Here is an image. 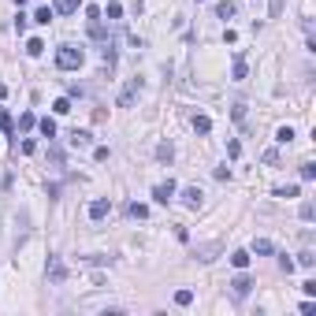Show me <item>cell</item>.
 <instances>
[{"label": "cell", "mask_w": 316, "mask_h": 316, "mask_svg": "<svg viewBox=\"0 0 316 316\" xmlns=\"http://www.w3.org/2000/svg\"><path fill=\"white\" fill-rule=\"evenodd\" d=\"M86 63V52L75 49V45H60L56 49V67L60 71H78V67Z\"/></svg>", "instance_id": "1"}, {"label": "cell", "mask_w": 316, "mask_h": 316, "mask_svg": "<svg viewBox=\"0 0 316 316\" xmlns=\"http://www.w3.org/2000/svg\"><path fill=\"white\" fill-rule=\"evenodd\" d=\"M175 190H179V186H175V179H167V183L153 186V201H160V205H167V201L175 197Z\"/></svg>", "instance_id": "2"}, {"label": "cell", "mask_w": 316, "mask_h": 316, "mask_svg": "<svg viewBox=\"0 0 316 316\" xmlns=\"http://www.w3.org/2000/svg\"><path fill=\"white\" fill-rule=\"evenodd\" d=\"M45 275H49V283H63L67 279V268L60 257H49V268H45Z\"/></svg>", "instance_id": "3"}, {"label": "cell", "mask_w": 316, "mask_h": 316, "mask_svg": "<svg viewBox=\"0 0 316 316\" xmlns=\"http://www.w3.org/2000/svg\"><path fill=\"white\" fill-rule=\"evenodd\" d=\"M250 290H253L250 275H234V279H231V294H234V298H250Z\"/></svg>", "instance_id": "4"}, {"label": "cell", "mask_w": 316, "mask_h": 316, "mask_svg": "<svg viewBox=\"0 0 316 316\" xmlns=\"http://www.w3.org/2000/svg\"><path fill=\"white\" fill-rule=\"evenodd\" d=\"M138 93H142V82H138V78H134V82L126 86L123 93H119V108H130V104H134V97H138Z\"/></svg>", "instance_id": "5"}, {"label": "cell", "mask_w": 316, "mask_h": 316, "mask_svg": "<svg viewBox=\"0 0 316 316\" xmlns=\"http://www.w3.org/2000/svg\"><path fill=\"white\" fill-rule=\"evenodd\" d=\"M201 201H205V193H201L197 186H186L183 190V205L186 208H201Z\"/></svg>", "instance_id": "6"}, {"label": "cell", "mask_w": 316, "mask_h": 316, "mask_svg": "<svg viewBox=\"0 0 316 316\" xmlns=\"http://www.w3.org/2000/svg\"><path fill=\"white\" fill-rule=\"evenodd\" d=\"M78 8H82V0H56V4H52L56 15H75Z\"/></svg>", "instance_id": "7"}, {"label": "cell", "mask_w": 316, "mask_h": 316, "mask_svg": "<svg viewBox=\"0 0 316 316\" xmlns=\"http://www.w3.org/2000/svg\"><path fill=\"white\" fill-rule=\"evenodd\" d=\"M250 260H253L250 250H234V253H231V264L238 268V272H246V268H250Z\"/></svg>", "instance_id": "8"}, {"label": "cell", "mask_w": 316, "mask_h": 316, "mask_svg": "<svg viewBox=\"0 0 316 316\" xmlns=\"http://www.w3.org/2000/svg\"><path fill=\"white\" fill-rule=\"evenodd\" d=\"M108 201H104V197H97V201H93V205H90V220H104V216H108Z\"/></svg>", "instance_id": "9"}, {"label": "cell", "mask_w": 316, "mask_h": 316, "mask_svg": "<svg viewBox=\"0 0 316 316\" xmlns=\"http://www.w3.org/2000/svg\"><path fill=\"white\" fill-rule=\"evenodd\" d=\"M30 19H33V23H37V26H49L52 19H56V11H52L49 4H45V8H37V11H33V15H30Z\"/></svg>", "instance_id": "10"}, {"label": "cell", "mask_w": 316, "mask_h": 316, "mask_svg": "<svg viewBox=\"0 0 316 316\" xmlns=\"http://www.w3.org/2000/svg\"><path fill=\"white\" fill-rule=\"evenodd\" d=\"M90 142H93V134H90V130H71V145H75V149H86Z\"/></svg>", "instance_id": "11"}, {"label": "cell", "mask_w": 316, "mask_h": 316, "mask_svg": "<svg viewBox=\"0 0 316 316\" xmlns=\"http://www.w3.org/2000/svg\"><path fill=\"white\" fill-rule=\"evenodd\" d=\"M253 253H257V257H272V253H275V246H272L268 238H257V242H253Z\"/></svg>", "instance_id": "12"}, {"label": "cell", "mask_w": 316, "mask_h": 316, "mask_svg": "<svg viewBox=\"0 0 316 316\" xmlns=\"http://www.w3.org/2000/svg\"><path fill=\"white\" fill-rule=\"evenodd\" d=\"M0 130L8 134V138H15V123H11V116H8V108H0Z\"/></svg>", "instance_id": "13"}, {"label": "cell", "mask_w": 316, "mask_h": 316, "mask_svg": "<svg viewBox=\"0 0 316 316\" xmlns=\"http://www.w3.org/2000/svg\"><path fill=\"white\" fill-rule=\"evenodd\" d=\"M275 142H279V145H290L294 142V126H279V130H275Z\"/></svg>", "instance_id": "14"}, {"label": "cell", "mask_w": 316, "mask_h": 316, "mask_svg": "<svg viewBox=\"0 0 316 316\" xmlns=\"http://www.w3.org/2000/svg\"><path fill=\"white\" fill-rule=\"evenodd\" d=\"M231 75H234V82H242V78H246V56H234V67H231Z\"/></svg>", "instance_id": "15"}, {"label": "cell", "mask_w": 316, "mask_h": 316, "mask_svg": "<svg viewBox=\"0 0 316 316\" xmlns=\"http://www.w3.org/2000/svg\"><path fill=\"white\" fill-rule=\"evenodd\" d=\"M193 130H197V134H208V130H212V119H208V116H193Z\"/></svg>", "instance_id": "16"}, {"label": "cell", "mask_w": 316, "mask_h": 316, "mask_svg": "<svg viewBox=\"0 0 316 316\" xmlns=\"http://www.w3.org/2000/svg\"><path fill=\"white\" fill-rule=\"evenodd\" d=\"M126 212H130L134 220H145V216H149V208H145V205H138V201H130V205H126Z\"/></svg>", "instance_id": "17"}, {"label": "cell", "mask_w": 316, "mask_h": 316, "mask_svg": "<svg viewBox=\"0 0 316 316\" xmlns=\"http://www.w3.org/2000/svg\"><path fill=\"white\" fill-rule=\"evenodd\" d=\"M26 52H30V56H41V52H45V41H41V37H30V41H26Z\"/></svg>", "instance_id": "18"}, {"label": "cell", "mask_w": 316, "mask_h": 316, "mask_svg": "<svg viewBox=\"0 0 316 316\" xmlns=\"http://www.w3.org/2000/svg\"><path fill=\"white\" fill-rule=\"evenodd\" d=\"M216 15L220 19H231L234 15V4H231V0H220V4H216Z\"/></svg>", "instance_id": "19"}, {"label": "cell", "mask_w": 316, "mask_h": 316, "mask_svg": "<svg viewBox=\"0 0 316 316\" xmlns=\"http://www.w3.org/2000/svg\"><path fill=\"white\" fill-rule=\"evenodd\" d=\"M37 126H41V134H45V138H56V119H49V116H45Z\"/></svg>", "instance_id": "20"}, {"label": "cell", "mask_w": 316, "mask_h": 316, "mask_svg": "<svg viewBox=\"0 0 316 316\" xmlns=\"http://www.w3.org/2000/svg\"><path fill=\"white\" fill-rule=\"evenodd\" d=\"M52 112H56V116H67V112H71V97H60L56 104H52Z\"/></svg>", "instance_id": "21"}, {"label": "cell", "mask_w": 316, "mask_h": 316, "mask_svg": "<svg viewBox=\"0 0 316 316\" xmlns=\"http://www.w3.org/2000/svg\"><path fill=\"white\" fill-rule=\"evenodd\" d=\"M190 301H193V290H175V305H190Z\"/></svg>", "instance_id": "22"}, {"label": "cell", "mask_w": 316, "mask_h": 316, "mask_svg": "<svg viewBox=\"0 0 316 316\" xmlns=\"http://www.w3.org/2000/svg\"><path fill=\"white\" fill-rule=\"evenodd\" d=\"M294 264H301V268H313V264H316V257L305 250V253H298V260H294Z\"/></svg>", "instance_id": "23"}, {"label": "cell", "mask_w": 316, "mask_h": 316, "mask_svg": "<svg viewBox=\"0 0 316 316\" xmlns=\"http://www.w3.org/2000/svg\"><path fill=\"white\" fill-rule=\"evenodd\" d=\"M33 123H37V116H33V112H26V116L23 119H19V130H30V126Z\"/></svg>", "instance_id": "24"}, {"label": "cell", "mask_w": 316, "mask_h": 316, "mask_svg": "<svg viewBox=\"0 0 316 316\" xmlns=\"http://www.w3.org/2000/svg\"><path fill=\"white\" fill-rule=\"evenodd\" d=\"M301 179H305V183H313V179H316V164H301Z\"/></svg>", "instance_id": "25"}, {"label": "cell", "mask_w": 316, "mask_h": 316, "mask_svg": "<svg viewBox=\"0 0 316 316\" xmlns=\"http://www.w3.org/2000/svg\"><path fill=\"white\" fill-rule=\"evenodd\" d=\"M157 157H160V160H164V164H167V160H171V157H175V149H171V145H167V142H164V145H160V149H157Z\"/></svg>", "instance_id": "26"}, {"label": "cell", "mask_w": 316, "mask_h": 316, "mask_svg": "<svg viewBox=\"0 0 316 316\" xmlns=\"http://www.w3.org/2000/svg\"><path fill=\"white\" fill-rule=\"evenodd\" d=\"M275 197H298V186H279V190H275Z\"/></svg>", "instance_id": "27"}, {"label": "cell", "mask_w": 316, "mask_h": 316, "mask_svg": "<svg viewBox=\"0 0 316 316\" xmlns=\"http://www.w3.org/2000/svg\"><path fill=\"white\" fill-rule=\"evenodd\" d=\"M231 116H234V123H242V119H246V100H238V104H234Z\"/></svg>", "instance_id": "28"}, {"label": "cell", "mask_w": 316, "mask_h": 316, "mask_svg": "<svg viewBox=\"0 0 316 316\" xmlns=\"http://www.w3.org/2000/svg\"><path fill=\"white\" fill-rule=\"evenodd\" d=\"M301 220H313L316 216V208H313V201H305V205H301V212H298Z\"/></svg>", "instance_id": "29"}, {"label": "cell", "mask_w": 316, "mask_h": 316, "mask_svg": "<svg viewBox=\"0 0 316 316\" xmlns=\"http://www.w3.org/2000/svg\"><path fill=\"white\" fill-rule=\"evenodd\" d=\"M301 290H305L309 298H316V279H305V283H301Z\"/></svg>", "instance_id": "30"}, {"label": "cell", "mask_w": 316, "mask_h": 316, "mask_svg": "<svg viewBox=\"0 0 316 316\" xmlns=\"http://www.w3.org/2000/svg\"><path fill=\"white\" fill-rule=\"evenodd\" d=\"M279 268H283V272H286V275H290V272H294V268H298V264H294V260H290V257H279Z\"/></svg>", "instance_id": "31"}, {"label": "cell", "mask_w": 316, "mask_h": 316, "mask_svg": "<svg viewBox=\"0 0 316 316\" xmlns=\"http://www.w3.org/2000/svg\"><path fill=\"white\" fill-rule=\"evenodd\" d=\"M108 19H123V8H119V4H108Z\"/></svg>", "instance_id": "32"}, {"label": "cell", "mask_w": 316, "mask_h": 316, "mask_svg": "<svg viewBox=\"0 0 316 316\" xmlns=\"http://www.w3.org/2000/svg\"><path fill=\"white\" fill-rule=\"evenodd\" d=\"M15 4H19V8H23V4H26V0H15Z\"/></svg>", "instance_id": "33"}]
</instances>
